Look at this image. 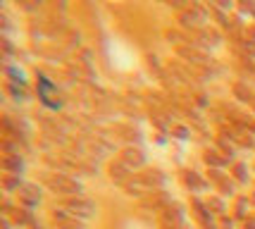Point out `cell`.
I'll list each match as a JSON object with an SVG mask.
<instances>
[{
    "label": "cell",
    "mask_w": 255,
    "mask_h": 229,
    "mask_svg": "<svg viewBox=\"0 0 255 229\" xmlns=\"http://www.w3.org/2000/svg\"><path fill=\"white\" fill-rule=\"evenodd\" d=\"M108 60H110V65L115 69H120V72H129L136 67V50H133L131 45L122 41V38H110L108 41Z\"/></svg>",
    "instance_id": "6da1fadb"
},
{
    "label": "cell",
    "mask_w": 255,
    "mask_h": 229,
    "mask_svg": "<svg viewBox=\"0 0 255 229\" xmlns=\"http://www.w3.org/2000/svg\"><path fill=\"white\" fill-rule=\"evenodd\" d=\"M127 229H145V227H141V225H136V222H133V225L129 222V225H127Z\"/></svg>",
    "instance_id": "7a4b0ae2"
}]
</instances>
